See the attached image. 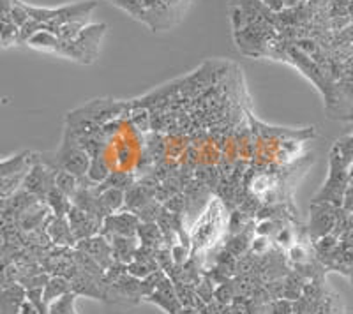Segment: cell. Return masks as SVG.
Masks as SVG:
<instances>
[{
  "mask_svg": "<svg viewBox=\"0 0 353 314\" xmlns=\"http://www.w3.org/2000/svg\"><path fill=\"white\" fill-rule=\"evenodd\" d=\"M305 0H281L283 8H299Z\"/></svg>",
  "mask_w": 353,
  "mask_h": 314,
  "instance_id": "32",
  "label": "cell"
},
{
  "mask_svg": "<svg viewBox=\"0 0 353 314\" xmlns=\"http://www.w3.org/2000/svg\"><path fill=\"white\" fill-rule=\"evenodd\" d=\"M0 41L4 48L18 46L20 43V27L12 21H2V30H0Z\"/></svg>",
  "mask_w": 353,
  "mask_h": 314,
  "instance_id": "19",
  "label": "cell"
},
{
  "mask_svg": "<svg viewBox=\"0 0 353 314\" xmlns=\"http://www.w3.org/2000/svg\"><path fill=\"white\" fill-rule=\"evenodd\" d=\"M53 187H55V169L41 161H34L32 168L28 169L27 177H25L21 189L34 194L39 200H46V196H48Z\"/></svg>",
  "mask_w": 353,
  "mask_h": 314,
  "instance_id": "3",
  "label": "cell"
},
{
  "mask_svg": "<svg viewBox=\"0 0 353 314\" xmlns=\"http://www.w3.org/2000/svg\"><path fill=\"white\" fill-rule=\"evenodd\" d=\"M32 154L30 152H21L17 154V156L8 157L2 161V177H9V175H14V174H21V171H28V169L32 168L34 161H32Z\"/></svg>",
  "mask_w": 353,
  "mask_h": 314,
  "instance_id": "14",
  "label": "cell"
},
{
  "mask_svg": "<svg viewBox=\"0 0 353 314\" xmlns=\"http://www.w3.org/2000/svg\"><path fill=\"white\" fill-rule=\"evenodd\" d=\"M43 28H46V27H44L43 23H39V21H36L30 18V20H28L23 27H20V43L21 45H27L28 41L32 39V37L36 36L39 30H43Z\"/></svg>",
  "mask_w": 353,
  "mask_h": 314,
  "instance_id": "22",
  "label": "cell"
},
{
  "mask_svg": "<svg viewBox=\"0 0 353 314\" xmlns=\"http://www.w3.org/2000/svg\"><path fill=\"white\" fill-rule=\"evenodd\" d=\"M46 205L52 210L53 216H59V218H68L69 210L72 207V200L69 196H65L62 191H59L57 187H53L52 191L46 196Z\"/></svg>",
  "mask_w": 353,
  "mask_h": 314,
  "instance_id": "15",
  "label": "cell"
},
{
  "mask_svg": "<svg viewBox=\"0 0 353 314\" xmlns=\"http://www.w3.org/2000/svg\"><path fill=\"white\" fill-rule=\"evenodd\" d=\"M99 196L105 209L108 210V213L121 212L122 207L125 205V193L122 189H117V187H108Z\"/></svg>",
  "mask_w": 353,
  "mask_h": 314,
  "instance_id": "18",
  "label": "cell"
},
{
  "mask_svg": "<svg viewBox=\"0 0 353 314\" xmlns=\"http://www.w3.org/2000/svg\"><path fill=\"white\" fill-rule=\"evenodd\" d=\"M28 48L37 50V52H44V53H59L61 50V39L59 36L53 32H50L48 28H43L32 39L27 43Z\"/></svg>",
  "mask_w": 353,
  "mask_h": 314,
  "instance_id": "12",
  "label": "cell"
},
{
  "mask_svg": "<svg viewBox=\"0 0 353 314\" xmlns=\"http://www.w3.org/2000/svg\"><path fill=\"white\" fill-rule=\"evenodd\" d=\"M55 187L72 200L80 189V178L65 169H55Z\"/></svg>",
  "mask_w": 353,
  "mask_h": 314,
  "instance_id": "17",
  "label": "cell"
},
{
  "mask_svg": "<svg viewBox=\"0 0 353 314\" xmlns=\"http://www.w3.org/2000/svg\"><path fill=\"white\" fill-rule=\"evenodd\" d=\"M110 242H112L115 262L125 263V265H129L134 260V254L140 247L138 237H113L110 238Z\"/></svg>",
  "mask_w": 353,
  "mask_h": 314,
  "instance_id": "10",
  "label": "cell"
},
{
  "mask_svg": "<svg viewBox=\"0 0 353 314\" xmlns=\"http://www.w3.org/2000/svg\"><path fill=\"white\" fill-rule=\"evenodd\" d=\"M145 300L156 304V306H159L161 309H165L168 314H176L182 307H184L181 304V300H179V297H176L175 282L172 281L170 275H166V278L159 282V286L156 288V291L150 293L149 297H145Z\"/></svg>",
  "mask_w": 353,
  "mask_h": 314,
  "instance_id": "7",
  "label": "cell"
},
{
  "mask_svg": "<svg viewBox=\"0 0 353 314\" xmlns=\"http://www.w3.org/2000/svg\"><path fill=\"white\" fill-rule=\"evenodd\" d=\"M337 213L329 203H316L313 207V213H311V224H309V231L314 238H321L325 235H330L336 228Z\"/></svg>",
  "mask_w": 353,
  "mask_h": 314,
  "instance_id": "8",
  "label": "cell"
},
{
  "mask_svg": "<svg viewBox=\"0 0 353 314\" xmlns=\"http://www.w3.org/2000/svg\"><path fill=\"white\" fill-rule=\"evenodd\" d=\"M343 207H345L346 212H353V187H348L343 198Z\"/></svg>",
  "mask_w": 353,
  "mask_h": 314,
  "instance_id": "31",
  "label": "cell"
},
{
  "mask_svg": "<svg viewBox=\"0 0 353 314\" xmlns=\"http://www.w3.org/2000/svg\"><path fill=\"white\" fill-rule=\"evenodd\" d=\"M110 175H112V171H110V166L106 163L105 156H96L90 159V166H88V171L85 177L92 182L94 185L105 184Z\"/></svg>",
  "mask_w": 353,
  "mask_h": 314,
  "instance_id": "16",
  "label": "cell"
},
{
  "mask_svg": "<svg viewBox=\"0 0 353 314\" xmlns=\"http://www.w3.org/2000/svg\"><path fill=\"white\" fill-rule=\"evenodd\" d=\"M140 218L131 210H121V212L110 213L101 226V235L113 237H137Z\"/></svg>",
  "mask_w": 353,
  "mask_h": 314,
  "instance_id": "4",
  "label": "cell"
},
{
  "mask_svg": "<svg viewBox=\"0 0 353 314\" xmlns=\"http://www.w3.org/2000/svg\"><path fill=\"white\" fill-rule=\"evenodd\" d=\"M68 221L71 224V230L77 237V240H83V238H90L94 235L101 233V226L103 222H99L97 219H94L90 213H87L85 210L78 209L77 205H72L71 210L68 213Z\"/></svg>",
  "mask_w": 353,
  "mask_h": 314,
  "instance_id": "6",
  "label": "cell"
},
{
  "mask_svg": "<svg viewBox=\"0 0 353 314\" xmlns=\"http://www.w3.org/2000/svg\"><path fill=\"white\" fill-rule=\"evenodd\" d=\"M68 293H72L71 281L64 275H53V278H50L48 284L44 286V302L50 306Z\"/></svg>",
  "mask_w": 353,
  "mask_h": 314,
  "instance_id": "13",
  "label": "cell"
},
{
  "mask_svg": "<svg viewBox=\"0 0 353 314\" xmlns=\"http://www.w3.org/2000/svg\"><path fill=\"white\" fill-rule=\"evenodd\" d=\"M350 4H352V0H332L330 2V17H350Z\"/></svg>",
  "mask_w": 353,
  "mask_h": 314,
  "instance_id": "25",
  "label": "cell"
},
{
  "mask_svg": "<svg viewBox=\"0 0 353 314\" xmlns=\"http://www.w3.org/2000/svg\"><path fill=\"white\" fill-rule=\"evenodd\" d=\"M137 237L140 240V246L152 247V249H161L166 244L165 235H163L157 222H140Z\"/></svg>",
  "mask_w": 353,
  "mask_h": 314,
  "instance_id": "11",
  "label": "cell"
},
{
  "mask_svg": "<svg viewBox=\"0 0 353 314\" xmlns=\"http://www.w3.org/2000/svg\"><path fill=\"white\" fill-rule=\"evenodd\" d=\"M336 150L339 152V156L345 159L346 163H350L353 159V136L345 138V140L337 141Z\"/></svg>",
  "mask_w": 353,
  "mask_h": 314,
  "instance_id": "26",
  "label": "cell"
},
{
  "mask_svg": "<svg viewBox=\"0 0 353 314\" xmlns=\"http://www.w3.org/2000/svg\"><path fill=\"white\" fill-rule=\"evenodd\" d=\"M106 34L105 23L87 25L81 30L80 36L74 41L68 43V41H61V50L59 55L65 56L69 61H77L80 64H92L99 55L101 41Z\"/></svg>",
  "mask_w": 353,
  "mask_h": 314,
  "instance_id": "1",
  "label": "cell"
},
{
  "mask_svg": "<svg viewBox=\"0 0 353 314\" xmlns=\"http://www.w3.org/2000/svg\"><path fill=\"white\" fill-rule=\"evenodd\" d=\"M152 272H156V270H152L149 265H145V263L138 262V260H132L128 265V274L134 275L138 279H145L147 275L152 274Z\"/></svg>",
  "mask_w": 353,
  "mask_h": 314,
  "instance_id": "24",
  "label": "cell"
},
{
  "mask_svg": "<svg viewBox=\"0 0 353 314\" xmlns=\"http://www.w3.org/2000/svg\"><path fill=\"white\" fill-rule=\"evenodd\" d=\"M307 254H305L304 247L302 246H293L290 249V260L292 262H297V265H302V263H307V258H305Z\"/></svg>",
  "mask_w": 353,
  "mask_h": 314,
  "instance_id": "28",
  "label": "cell"
},
{
  "mask_svg": "<svg viewBox=\"0 0 353 314\" xmlns=\"http://www.w3.org/2000/svg\"><path fill=\"white\" fill-rule=\"evenodd\" d=\"M90 159L92 157L88 156L87 150L81 147L80 140L72 134L71 129H68L65 131L61 149L57 150L55 159H53V163H50L46 166H50L53 169H65V171H71L72 175H77L78 178H81L87 175Z\"/></svg>",
  "mask_w": 353,
  "mask_h": 314,
  "instance_id": "2",
  "label": "cell"
},
{
  "mask_svg": "<svg viewBox=\"0 0 353 314\" xmlns=\"http://www.w3.org/2000/svg\"><path fill=\"white\" fill-rule=\"evenodd\" d=\"M249 247H251V240L248 238L245 231H242V233L235 235V237L228 242L226 251H230L235 258H242V256H245Z\"/></svg>",
  "mask_w": 353,
  "mask_h": 314,
  "instance_id": "20",
  "label": "cell"
},
{
  "mask_svg": "<svg viewBox=\"0 0 353 314\" xmlns=\"http://www.w3.org/2000/svg\"><path fill=\"white\" fill-rule=\"evenodd\" d=\"M251 249H253L254 253H258V254L265 253V251L269 249V238L263 237V235H260V237L254 238V240H253V244H251Z\"/></svg>",
  "mask_w": 353,
  "mask_h": 314,
  "instance_id": "29",
  "label": "cell"
},
{
  "mask_svg": "<svg viewBox=\"0 0 353 314\" xmlns=\"http://www.w3.org/2000/svg\"><path fill=\"white\" fill-rule=\"evenodd\" d=\"M44 231L48 235L50 242L55 246H77V237L72 233L71 224H69L68 218H59V216H50L48 222L44 226Z\"/></svg>",
  "mask_w": 353,
  "mask_h": 314,
  "instance_id": "9",
  "label": "cell"
},
{
  "mask_svg": "<svg viewBox=\"0 0 353 314\" xmlns=\"http://www.w3.org/2000/svg\"><path fill=\"white\" fill-rule=\"evenodd\" d=\"M74 249L83 251L88 256H92L97 263H99L103 269L106 270L115 263V258H113V247L112 242H110L108 237L105 235H94L90 238H83V240H78Z\"/></svg>",
  "mask_w": 353,
  "mask_h": 314,
  "instance_id": "5",
  "label": "cell"
},
{
  "mask_svg": "<svg viewBox=\"0 0 353 314\" xmlns=\"http://www.w3.org/2000/svg\"><path fill=\"white\" fill-rule=\"evenodd\" d=\"M112 2L124 11H129L131 14H137L138 8H141V0H112Z\"/></svg>",
  "mask_w": 353,
  "mask_h": 314,
  "instance_id": "27",
  "label": "cell"
},
{
  "mask_svg": "<svg viewBox=\"0 0 353 314\" xmlns=\"http://www.w3.org/2000/svg\"><path fill=\"white\" fill-rule=\"evenodd\" d=\"M237 297V291H235V286H233L232 282H221L219 286L216 288V293H214V298H216V302L219 304H226V306H232V302Z\"/></svg>",
  "mask_w": 353,
  "mask_h": 314,
  "instance_id": "21",
  "label": "cell"
},
{
  "mask_svg": "<svg viewBox=\"0 0 353 314\" xmlns=\"http://www.w3.org/2000/svg\"><path fill=\"white\" fill-rule=\"evenodd\" d=\"M265 314H293V306L292 300L288 298H277L267 306Z\"/></svg>",
  "mask_w": 353,
  "mask_h": 314,
  "instance_id": "23",
  "label": "cell"
},
{
  "mask_svg": "<svg viewBox=\"0 0 353 314\" xmlns=\"http://www.w3.org/2000/svg\"><path fill=\"white\" fill-rule=\"evenodd\" d=\"M276 240L279 242V244H285V246H288L290 242H292V231H290L288 228H283V230L277 231Z\"/></svg>",
  "mask_w": 353,
  "mask_h": 314,
  "instance_id": "30",
  "label": "cell"
}]
</instances>
